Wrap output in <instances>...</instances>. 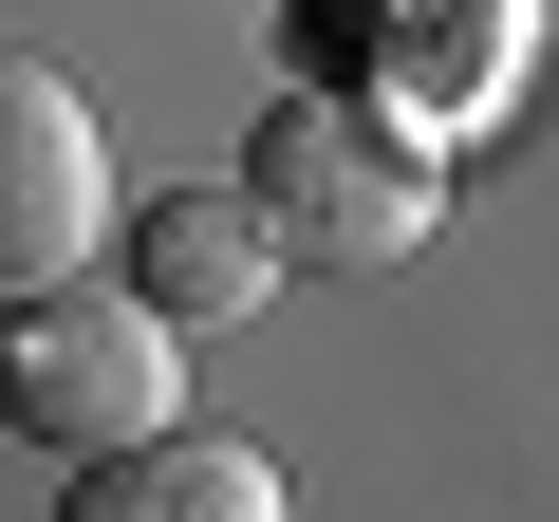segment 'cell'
I'll use <instances>...</instances> for the list:
<instances>
[{"instance_id": "cell-1", "label": "cell", "mask_w": 559, "mask_h": 522, "mask_svg": "<svg viewBox=\"0 0 559 522\" xmlns=\"http://www.w3.org/2000/svg\"><path fill=\"white\" fill-rule=\"evenodd\" d=\"M242 224L280 261H336V281H373V261H411L448 224V168L392 94H280L261 150H242Z\"/></svg>"}, {"instance_id": "cell-2", "label": "cell", "mask_w": 559, "mask_h": 522, "mask_svg": "<svg viewBox=\"0 0 559 522\" xmlns=\"http://www.w3.org/2000/svg\"><path fill=\"white\" fill-rule=\"evenodd\" d=\"M168 392H187V336L131 299V281H0V429H38L57 466H94V448H131V429H168Z\"/></svg>"}, {"instance_id": "cell-3", "label": "cell", "mask_w": 559, "mask_h": 522, "mask_svg": "<svg viewBox=\"0 0 559 522\" xmlns=\"http://www.w3.org/2000/svg\"><path fill=\"white\" fill-rule=\"evenodd\" d=\"M112 242V150L57 57H0V281H75Z\"/></svg>"}, {"instance_id": "cell-4", "label": "cell", "mask_w": 559, "mask_h": 522, "mask_svg": "<svg viewBox=\"0 0 559 522\" xmlns=\"http://www.w3.org/2000/svg\"><path fill=\"white\" fill-rule=\"evenodd\" d=\"M112 224H131V299L168 336H242L261 281H280V242L242 224V187H168V205H112Z\"/></svg>"}, {"instance_id": "cell-5", "label": "cell", "mask_w": 559, "mask_h": 522, "mask_svg": "<svg viewBox=\"0 0 559 522\" xmlns=\"http://www.w3.org/2000/svg\"><path fill=\"white\" fill-rule=\"evenodd\" d=\"M57 522H280V466L261 448H224V429H131V448H94L75 466V503Z\"/></svg>"}, {"instance_id": "cell-6", "label": "cell", "mask_w": 559, "mask_h": 522, "mask_svg": "<svg viewBox=\"0 0 559 522\" xmlns=\"http://www.w3.org/2000/svg\"><path fill=\"white\" fill-rule=\"evenodd\" d=\"M503 75H522V0H429L411 57H392V112L411 131H466V112H503Z\"/></svg>"}]
</instances>
